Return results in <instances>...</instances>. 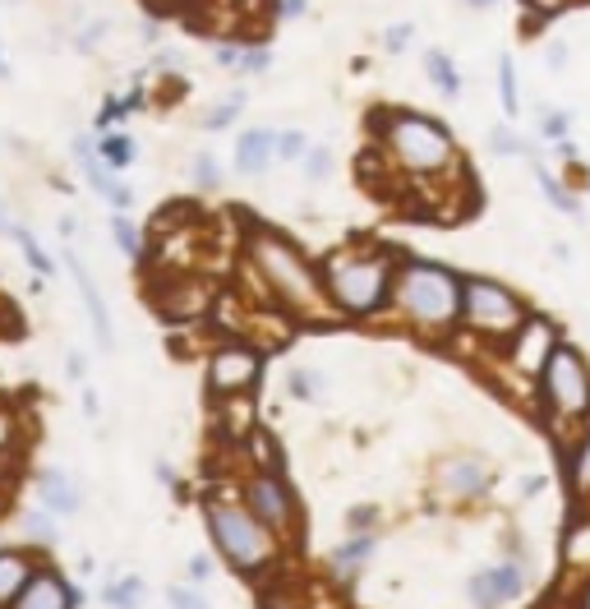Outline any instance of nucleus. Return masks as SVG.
Here are the masks:
<instances>
[{"label":"nucleus","instance_id":"54","mask_svg":"<svg viewBox=\"0 0 590 609\" xmlns=\"http://www.w3.org/2000/svg\"><path fill=\"white\" fill-rule=\"evenodd\" d=\"M70 375H74V379L84 375V356H78V351H70Z\"/></svg>","mask_w":590,"mask_h":609},{"label":"nucleus","instance_id":"51","mask_svg":"<svg viewBox=\"0 0 590 609\" xmlns=\"http://www.w3.org/2000/svg\"><path fill=\"white\" fill-rule=\"evenodd\" d=\"M567 65V47H549V70H563Z\"/></svg>","mask_w":590,"mask_h":609},{"label":"nucleus","instance_id":"19","mask_svg":"<svg viewBox=\"0 0 590 609\" xmlns=\"http://www.w3.org/2000/svg\"><path fill=\"white\" fill-rule=\"evenodd\" d=\"M272 153H278V134L272 130H245L241 139H235V167H241L245 175H259Z\"/></svg>","mask_w":590,"mask_h":609},{"label":"nucleus","instance_id":"55","mask_svg":"<svg viewBox=\"0 0 590 609\" xmlns=\"http://www.w3.org/2000/svg\"><path fill=\"white\" fill-rule=\"evenodd\" d=\"M282 10H286V14H300V10H305V0H282Z\"/></svg>","mask_w":590,"mask_h":609},{"label":"nucleus","instance_id":"38","mask_svg":"<svg viewBox=\"0 0 590 609\" xmlns=\"http://www.w3.org/2000/svg\"><path fill=\"white\" fill-rule=\"evenodd\" d=\"M167 600L171 609H208L204 592H194V586H167Z\"/></svg>","mask_w":590,"mask_h":609},{"label":"nucleus","instance_id":"24","mask_svg":"<svg viewBox=\"0 0 590 609\" xmlns=\"http://www.w3.org/2000/svg\"><path fill=\"white\" fill-rule=\"evenodd\" d=\"M19 532H24L37 549H51V545H61V526H56V517L47 513V508H28L24 517H19Z\"/></svg>","mask_w":590,"mask_h":609},{"label":"nucleus","instance_id":"36","mask_svg":"<svg viewBox=\"0 0 590 609\" xmlns=\"http://www.w3.org/2000/svg\"><path fill=\"white\" fill-rule=\"evenodd\" d=\"M305 175L309 181H328L332 175V148H309L305 153Z\"/></svg>","mask_w":590,"mask_h":609},{"label":"nucleus","instance_id":"18","mask_svg":"<svg viewBox=\"0 0 590 609\" xmlns=\"http://www.w3.org/2000/svg\"><path fill=\"white\" fill-rule=\"evenodd\" d=\"M157 309L167 314V319H204L208 309V287L204 282H175L162 301H157Z\"/></svg>","mask_w":590,"mask_h":609},{"label":"nucleus","instance_id":"9","mask_svg":"<svg viewBox=\"0 0 590 609\" xmlns=\"http://www.w3.org/2000/svg\"><path fill=\"white\" fill-rule=\"evenodd\" d=\"M263 379V351L254 342H222L208 356V392L218 402L226 398H249Z\"/></svg>","mask_w":590,"mask_h":609},{"label":"nucleus","instance_id":"37","mask_svg":"<svg viewBox=\"0 0 590 609\" xmlns=\"http://www.w3.org/2000/svg\"><path fill=\"white\" fill-rule=\"evenodd\" d=\"M189 582L194 586H208L212 577H218V559H212V555H189Z\"/></svg>","mask_w":590,"mask_h":609},{"label":"nucleus","instance_id":"21","mask_svg":"<svg viewBox=\"0 0 590 609\" xmlns=\"http://www.w3.org/2000/svg\"><path fill=\"white\" fill-rule=\"evenodd\" d=\"M222 411H218V429H222V435L226 439H235V443H245L249 435H254V429H259V425H254V402L249 398H226V402H218Z\"/></svg>","mask_w":590,"mask_h":609},{"label":"nucleus","instance_id":"33","mask_svg":"<svg viewBox=\"0 0 590 609\" xmlns=\"http://www.w3.org/2000/svg\"><path fill=\"white\" fill-rule=\"evenodd\" d=\"M189 171H194V185H199V190H218V185H222V175H218V157H212V153H199V157H194Z\"/></svg>","mask_w":590,"mask_h":609},{"label":"nucleus","instance_id":"46","mask_svg":"<svg viewBox=\"0 0 590 609\" xmlns=\"http://www.w3.org/2000/svg\"><path fill=\"white\" fill-rule=\"evenodd\" d=\"M526 5L536 10V19H549V14H558V10L567 5V0H526Z\"/></svg>","mask_w":590,"mask_h":609},{"label":"nucleus","instance_id":"6","mask_svg":"<svg viewBox=\"0 0 590 609\" xmlns=\"http://www.w3.org/2000/svg\"><path fill=\"white\" fill-rule=\"evenodd\" d=\"M526 319L530 314L517 301V291H507L503 282H489V278H466V287H462V324L470 332H480V338H489V342H513Z\"/></svg>","mask_w":590,"mask_h":609},{"label":"nucleus","instance_id":"47","mask_svg":"<svg viewBox=\"0 0 590 609\" xmlns=\"http://www.w3.org/2000/svg\"><path fill=\"white\" fill-rule=\"evenodd\" d=\"M102 33H107V24H93V28H84V33H78V51L97 47V42H102Z\"/></svg>","mask_w":590,"mask_h":609},{"label":"nucleus","instance_id":"26","mask_svg":"<svg viewBox=\"0 0 590 609\" xmlns=\"http://www.w3.org/2000/svg\"><path fill=\"white\" fill-rule=\"evenodd\" d=\"M97 157H102L107 167L121 171V167H130L134 157H139V144L125 139V134H102V144H97Z\"/></svg>","mask_w":590,"mask_h":609},{"label":"nucleus","instance_id":"27","mask_svg":"<svg viewBox=\"0 0 590 609\" xmlns=\"http://www.w3.org/2000/svg\"><path fill=\"white\" fill-rule=\"evenodd\" d=\"M10 235H14L19 245H24V259L33 264L37 278H51V272H56V259H51V254H47L42 245H37V235H33L28 227H19V222H14V231H10Z\"/></svg>","mask_w":590,"mask_h":609},{"label":"nucleus","instance_id":"50","mask_svg":"<svg viewBox=\"0 0 590 609\" xmlns=\"http://www.w3.org/2000/svg\"><path fill=\"white\" fill-rule=\"evenodd\" d=\"M218 65L222 70H235V65H241V51H235V47H218Z\"/></svg>","mask_w":590,"mask_h":609},{"label":"nucleus","instance_id":"29","mask_svg":"<svg viewBox=\"0 0 590 609\" xmlns=\"http://www.w3.org/2000/svg\"><path fill=\"white\" fill-rule=\"evenodd\" d=\"M425 74L434 78V84H439L447 97H452V93H462V74L452 70V61H447L443 51H429V56H425Z\"/></svg>","mask_w":590,"mask_h":609},{"label":"nucleus","instance_id":"57","mask_svg":"<svg viewBox=\"0 0 590 609\" xmlns=\"http://www.w3.org/2000/svg\"><path fill=\"white\" fill-rule=\"evenodd\" d=\"M10 74V65H5V56H0V78H5Z\"/></svg>","mask_w":590,"mask_h":609},{"label":"nucleus","instance_id":"60","mask_svg":"<svg viewBox=\"0 0 590 609\" xmlns=\"http://www.w3.org/2000/svg\"><path fill=\"white\" fill-rule=\"evenodd\" d=\"M586 503H590V499H586Z\"/></svg>","mask_w":590,"mask_h":609},{"label":"nucleus","instance_id":"23","mask_svg":"<svg viewBox=\"0 0 590 609\" xmlns=\"http://www.w3.org/2000/svg\"><path fill=\"white\" fill-rule=\"evenodd\" d=\"M567 485H573L577 499H590V425L567 448Z\"/></svg>","mask_w":590,"mask_h":609},{"label":"nucleus","instance_id":"40","mask_svg":"<svg viewBox=\"0 0 590 609\" xmlns=\"http://www.w3.org/2000/svg\"><path fill=\"white\" fill-rule=\"evenodd\" d=\"M373 522H379V508H373V503L351 508V513H346V526H351L356 536H369V526H373Z\"/></svg>","mask_w":590,"mask_h":609},{"label":"nucleus","instance_id":"39","mask_svg":"<svg viewBox=\"0 0 590 609\" xmlns=\"http://www.w3.org/2000/svg\"><path fill=\"white\" fill-rule=\"evenodd\" d=\"M489 148H494V153H503V157H521V153H530V148L517 139L513 130H494V134H489Z\"/></svg>","mask_w":590,"mask_h":609},{"label":"nucleus","instance_id":"15","mask_svg":"<svg viewBox=\"0 0 590 609\" xmlns=\"http://www.w3.org/2000/svg\"><path fill=\"white\" fill-rule=\"evenodd\" d=\"M74 162H78L84 181L102 194V199H111L115 208H134V190L125 181H115V167H107L102 157H97V148L88 144V134H74Z\"/></svg>","mask_w":590,"mask_h":609},{"label":"nucleus","instance_id":"7","mask_svg":"<svg viewBox=\"0 0 590 609\" xmlns=\"http://www.w3.org/2000/svg\"><path fill=\"white\" fill-rule=\"evenodd\" d=\"M540 406L544 416L567 425H590V369L577 346H558L554 361L540 375Z\"/></svg>","mask_w":590,"mask_h":609},{"label":"nucleus","instance_id":"44","mask_svg":"<svg viewBox=\"0 0 590 609\" xmlns=\"http://www.w3.org/2000/svg\"><path fill=\"white\" fill-rule=\"evenodd\" d=\"M241 70H245V74H263V70H268V51H263V47L241 51Z\"/></svg>","mask_w":590,"mask_h":609},{"label":"nucleus","instance_id":"58","mask_svg":"<svg viewBox=\"0 0 590 609\" xmlns=\"http://www.w3.org/2000/svg\"><path fill=\"white\" fill-rule=\"evenodd\" d=\"M466 5H494V0H466Z\"/></svg>","mask_w":590,"mask_h":609},{"label":"nucleus","instance_id":"41","mask_svg":"<svg viewBox=\"0 0 590 609\" xmlns=\"http://www.w3.org/2000/svg\"><path fill=\"white\" fill-rule=\"evenodd\" d=\"M241 107H245V93H231V102H226V107H218V111H212V115H208V125H212V130H222V125H231V121H235V111H241Z\"/></svg>","mask_w":590,"mask_h":609},{"label":"nucleus","instance_id":"35","mask_svg":"<svg viewBox=\"0 0 590 609\" xmlns=\"http://www.w3.org/2000/svg\"><path fill=\"white\" fill-rule=\"evenodd\" d=\"M305 153H309V144H305L300 130L278 134V157H286V162H305Z\"/></svg>","mask_w":590,"mask_h":609},{"label":"nucleus","instance_id":"45","mask_svg":"<svg viewBox=\"0 0 590 609\" xmlns=\"http://www.w3.org/2000/svg\"><path fill=\"white\" fill-rule=\"evenodd\" d=\"M10 448H14V416L0 406V453H10Z\"/></svg>","mask_w":590,"mask_h":609},{"label":"nucleus","instance_id":"48","mask_svg":"<svg viewBox=\"0 0 590 609\" xmlns=\"http://www.w3.org/2000/svg\"><path fill=\"white\" fill-rule=\"evenodd\" d=\"M78 406H84V416H97V411H102V398H97L93 388H84V398H78Z\"/></svg>","mask_w":590,"mask_h":609},{"label":"nucleus","instance_id":"52","mask_svg":"<svg viewBox=\"0 0 590 609\" xmlns=\"http://www.w3.org/2000/svg\"><path fill=\"white\" fill-rule=\"evenodd\" d=\"M540 489H544V476H526V480H521V495H526V499L540 495Z\"/></svg>","mask_w":590,"mask_h":609},{"label":"nucleus","instance_id":"8","mask_svg":"<svg viewBox=\"0 0 590 609\" xmlns=\"http://www.w3.org/2000/svg\"><path fill=\"white\" fill-rule=\"evenodd\" d=\"M241 499H245V508L278 540H295V536H300L305 513H300V499H295V489L282 480V471H245Z\"/></svg>","mask_w":590,"mask_h":609},{"label":"nucleus","instance_id":"16","mask_svg":"<svg viewBox=\"0 0 590 609\" xmlns=\"http://www.w3.org/2000/svg\"><path fill=\"white\" fill-rule=\"evenodd\" d=\"M65 264H70V272H74L78 296H84V309H88V324H93V332H97V342L111 351V346H115V332H111V309H107V301H102V291H97L93 272L84 268V259H78L74 249H65Z\"/></svg>","mask_w":590,"mask_h":609},{"label":"nucleus","instance_id":"22","mask_svg":"<svg viewBox=\"0 0 590 609\" xmlns=\"http://www.w3.org/2000/svg\"><path fill=\"white\" fill-rule=\"evenodd\" d=\"M563 559H567V568H573L577 577H590V513L567 526V536H563Z\"/></svg>","mask_w":590,"mask_h":609},{"label":"nucleus","instance_id":"17","mask_svg":"<svg viewBox=\"0 0 590 609\" xmlns=\"http://www.w3.org/2000/svg\"><path fill=\"white\" fill-rule=\"evenodd\" d=\"M42 568V559L33 555V549L24 545H0V609H10L19 600V592L33 582V573Z\"/></svg>","mask_w":590,"mask_h":609},{"label":"nucleus","instance_id":"13","mask_svg":"<svg viewBox=\"0 0 590 609\" xmlns=\"http://www.w3.org/2000/svg\"><path fill=\"white\" fill-rule=\"evenodd\" d=\"M88 600V592L84 586H74L70 577H61L51 563H42L33 573V582L19 592V600L10 605V609H78Z\"/></svg>","mask_w":590,"mask_h":609},{"label":"nucleus","instance_id":"4","mask_svg":"<svg viewBox=\"0 0 590 609\" xmlns=\"http://www.w3.org/2000/svg\"><path fill=\"white\" fill-rule=\"evenodd\" d=\"M392 278H397V264L383 249H365L351 245L328 254L323 264V287L337 314H356V319H369L392 301Z\"/></svg>","mask_w":590,"mask_h":609},{"label":"nucleus","instance_id":"1","mask_svg":"<svg viewBox=\"0 0 590 609\" xmlns=\"http://www.w3.org/2000/svg\"><path fill=\"white\" fill-rule=\"evenodd\" d=\"M245 254H249V268L259 272V282L268 287V296L286 314H295L305 324H332L337 305H332L328 287H323V268H314L291 235L272 231V227H249Z\"/></svg>","mask_w":590,"mask_h":609},{"label":"nucleus","instance_id":"3","mask_svg":"<svg viewBox=\"0 0 590 609\" xmlns=\"http://www.w3.org/2000/svg\"><path fill=\"white\" fill-rule=\"evenodd\" d=\"M462 278L443 264L429 259H402L397 278H392V305L402 309V319L425 332V338H443L462 319Z\"/></svg>","mask_w":590,"mask_h":609},{"label":"nucleus","instance_id":"28","mask_svg":"<svg viewBox=\"0 0 590 609\" xmlns=\"http://www.w3.org/2000/svg\"><path fill=\"white\" fill-rule=\"evenodd\" d=\"M536 185L549 194V204H554L558 212H573V218H581V204H577V194H567V185H558L554 175H549L544 167H536Z\"/></svg>","mask_w":590,"mask_h":609},{"label":"nucleus","instance_id":"53","mask_svg":"<svg viewBox=\"0 0 590 609\" xmlns=\"http://www.w3.org/2000/svg\"><path fill=\"white\" fill-rule=\"evenodd\" d=\"M558 157H567V162H577V144H567V139H558Z\"/></svg>","mask_w":590,"mask_h":609},{"label":"nucleus","instance_id":"20","mask_svg":"<svg viewBox=\"0 0 590 609\" xmlns=\"http://www.w3.org/2000/svg\"><path fill=\"white\" fill-rule=\"evenodd\" d=\"M373 549H379V540H373V536H356V532H351V540H342L337 549H332L328 563H332V573H342V577L351 573V577H356L360 568L369 563Z\"/></svg>","mask_w":590,"mask_h":609},{"label":"nucleus","instance_id":"30","mask_svg":"<svg viewBox=\"0 0 590 609\" xmlns=\"http://www.w3.org/2000/svg\"><path fill=\"white\" fill-rule=\"evenodd\" d=\"M259 609H309V605H305V596L295 592L291 582H272V586H263Z\"/></svg>","mask_w":590,"mask_h":609},{"label":"nucleus","instance_id":"59","mask_svg":"<svg viewBox=\"0 0 590 609\" xmlns=\"http://www.w3.org/2000/svg\"><path fill=\"white\" fill-rule=\"evenodd\" d=\"M0 545H5V540H0Z\"/></svg>","mask_w":590,"mask_h":609},{"label":"nucleus","instance_id":"34","mask_svg":"<svg viewBox=\"0 0 590 609\" xmlns=\"http://www.w3.org/2000/svg\"><path fill=\"white\" fill-rule=\"evenodd\" d=\"M499 84H503V107H507V115H517V65L513 61H507V56H503V61H499Z\"/></svg>","mask_w":590,"mask_h":609},{"label":"nucleus","instance_id":"32","mask_svg":"<svg viewBox=\"0 0 590 609\" xmlns=\"http://www.w3.org/2000/svg\"><path fill=\"white\" fill-rule=\"evenodd\" d=\"M286 388H291L300 402H309V398H319L323 375H319V369H291V375H286Z\"/></svg>","mask_w":590,"mask_h":609},{"label":"nucleus","instance_id":"25","mask_svg":"<svg viewBox=\"0 0 590 609\" xmlns=\"http://www.w3.org/2000/svg\"><path fill=\"white\" fill-rule=\"evenodd\" d=\"M144 577H134V573H125V577H111L107 586H102V600L111 605V609H144Z\"/></svg>","mask_w":590,"mask_h":609},{"label":"nucleus","instance_id":"2","mask_svg":"<svg viewBox=\"0 0 590 609\" xmlns=\"http://www.w3.org/2000/svg\"><path fill=\"white\" fill-rule=\"evenodd\" d=\"M204 526H208V540L218 549V559L226 568H235L241 577H268L282 559V540L268 532L245 508L241 495H204Z\"/></svg>","mask_w":590,"mask_h":609},{"label":"nucleus","instance_id":"11","mask_svg":"<svg viewBox=\"0 0 590 609\" xmlns=\"http://www.w3.org/2000/svg\"><path fill=\"white\" fill-rule=\"evenodd\" d=\"M558 346H563V342H558V328H554V324H549V319H526V324L517 328V338L507 342V361H513L517 375L540 379L544 365L554 361Z\"/></svg>","mask_w":590,"mask_h":609},{"label":"nucleus","instance_id":"56","mask_svg":"<svg viewBox=\"0 0 590 609\" xmlns=\"http://www.w3.org/2000/svg\"><path fill=\"white\" fill-rule=\"evenodd\" d=\"M10 513V499H5V489H0V517H5Z\"/></svg>","mask_w":590,"mask_h":609},{"label":"nucleus","instance_id":"12","mask_svg":"<svg viewBox=\"0 0 590 609\" xmlns=\"http://www.w3.org/2000/svg\"><path fill=\"white\" fill-rule=\"evenodd\" d=\"M434 485L443 489L447 499L470 503V499L489 495V485H494V466H489L484 458H476V453L443 458V462H439V471H434Z\"/></svg>","mask_w":590,"mask_h":609},{"label":"nucleus","instance_id":"49","mask_svg":"<svg viewBox=\"0 0 590 609\" xmlns=\"http://www.w3.org/2000/svg\"><path fill=\"white\" fill-rule=\"evenodd\" d=\"M573 609H590V577L577 582V592H573Z\"/></svg>","mask_w":590,"mask_h":609},{"label":"nucleus","instance_id":"10","mask_svg":"<svg viewBox=\"0 0 590 609\" xmlns=\"http://www.w3.org/2000/svg\"><path fill=\"white\" fill-rule=\"evenodd\" d=\"M526 586H530V563L526 559H499L466 582V596L476 609H507L526 596Z\"/></svg>","mask_w":590,"mask_h":609},{"label":"nucleus","instance_id":"43","mask_svg":"<svg viewBox=\"0 0 590 609\" xmlns=\"http://www.w3.org/2000/svg\"><path fill=\"white\" fill-rule=\"evenodd\" d=\"M152 480L167 485V489H181V476H175V466L167 458H152Z\"/></svg>","mask_w":590,"mask_h":609},{"label":"nucleus","instance_id":"42","mask_svg":"<svg viewBox=\"0 0 590 609\" xmlns=\"http://www.w3.org/2000/svg\"><path fill=\"white\" fill-rule=\"evenodd\" d=\"M567 125H573V115H567V111H549L540 130H544V139H554V144H558L563 134H567Z\"/></svg>","mask_w":590,"mask_h":609},{"label":"nucleus","instance_id":"5","mask_svg":"<svg viewBox=\"0 0 590 609\" xmlns=\"http://www.w3.org/2000/svg\"><path fill=\"white\" fill-rule=\"evenodd\" d=\"M369 125L383 139V148H392V157L406 167V175H420V181L443 175L452 167V157H457L452 134L420 111H373Z\"/></svg>","mask_w":590,"mask_h":609},{"label":"nucleus","instance_id":"31","mask_svg":"<svg viewBox=\"0 0 590 609\" xmlns=\"http://www.w3.org/2000/svg\"><path fill=\"white\" fill-rule=\"evenodd\" d=\"M111 235H115V249L130 254V259H134V254H144V235H139V227L125 218V212H115V218H111Z\"/></svg>","mask_w":590,"mask_h":609},{"label":"nucleus","instance_id":"14","mask_svg":"<svg viewBox=\"0 0 590 609\" xmlns=\"http://www.w3.org/2000/svg\"><path fill=\"white\" fill-rule=\"evenodd\" d=\"M33 489H37V508H47L51 517H78L84 513V489L74 485V476L65 466H42Z\"/></svg>","mask_w":590,"mask_h":609}]
</instances>
